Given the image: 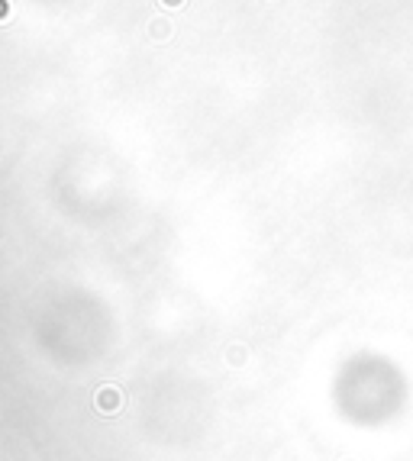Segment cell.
<instances>
[{"mask_svg":"<svg viewBox=\"0 0 413 461\" xmlns=\"http://www.w3.org/2000/svg\"><path fill=\"white\" fill-rule=\"evenodd\" d=\"M223 358H226V365L229 368H243L245 361H249V348H245V342H229L226 352H223Z\"/></svg>","mask_w":413,"mask_h":461,"instance_id":"2","label":"cell"},{"mask_svg":"<svg viewBox=\"0 0 413 461\" xmlns=\"http://www.w3.org/2000/svg\"><path fill=\"white\" fill-rule=\"evenodd\" d=\"M94 404H97V410H100L103 416H110V413H120V406H123V390H120V387H110V384H103L100 390H97Z\"/></svg>","mask_w":413,"mask_h":461,"instance_id":"1","label":"cell"},{"mask_svg":"<svg viewBox=\"0 0 413 461\" xmlns=\"http://www.w3.org/2000/svg\"><path fill=\"white\" fill-rule=\"evenodd\" d=\"M161 3H168V7H178L181 0H161Z\"/></svg>","mask_w":413,"mask_h":461,"instance_id":"3","label":"cell"}]
</instances>
